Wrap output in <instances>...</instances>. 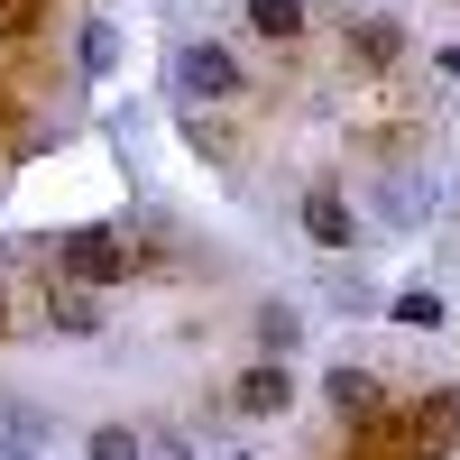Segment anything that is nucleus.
I'll return each instance as SVG.
<instances>
[{
	"label": "nucleus",
	"instance_id": "obj_12",
	"mask_svg": "<svg viewBox=\"0 0 460 460\" xmlns=\"http://www.w3.org/2000/svg\"><path fill=\"white\" fill-rule=\"evenodd\" d=\"M37 28H47V0H0V47H19Z\"/></svg>",
	"mask_w": 460,
	"mask_h": 460
},
{
	"label": "nucleus",
	"instance_id": "obj_16",
	"mask_svg": "<svg viewBox=\"0 0 460 460\" xmlns=\"http://www.w3.org/2000/svg\"><path fill=\"white\" fill-rule=\"evenodd\" d=\"M442 74H460V47H442Z\"/></svg>",
	"mask_w": 460,
	"mask_h": 460
},
{
	"label": "nucleus",
	"instance_id": "obj_13",
	"mask_svg": "<svg viewBox=\"0 0 460 460\" xmlns=\"http://www.w3.org/2000/svg\"><path fill=\"white\" fill-rule=\"evenodd\" d=\"M111 47H120L111 28H84V74H102V65H111Z\"/></svg>",
	"mask_w": 460,
	"mask_h": 460
},
{
	"label": "nucleus",
	"instance_id": "obj_5",
	"mask_svg": "<svg viewBox=\"0 0 460 460\" xmlns=\"http://www.w3.org/2000/svg\"><path fill=\"white\" fill-rule=\"evenodd\" d=\"M304 240L314 249H350L359 240V212L341 203V184H314V194H304Z\"/></svg>",
	"mask_w": 460,
	"mask_h": 460
},
{
	"label": "nucleus",
	"instance_id": "obj_9",
	"mask_svg": "<svg viewBox=\"0 0 460 460\" xmlns=\"http://www.w3.org/2000/svg\"><path fill=\"white\" fill-rule=\"evenodd\" d=\"M350 56H359V65H396V56H405L396 19H359V28H350Z\"/></svg>",
	"mask_w": 460,
	"mask_h": 460
},
{
	"label": "nucleus",
	"instance_id": "obj_17",
	"mask_svg": "<svg viewBox=\"0 0 460 460\" xmlns=\"http://www.w3.org/2000/svg\"><path fill=\"white\" fill-rule=\"evenodd\" d=\"M414 460H451V451H414Z\"/></svg>",
	"mask_w": 460,
	"mask_h": 460
},
{
	"label": "nucleus",
	"instance_id": "obj_8",
	"mask_svg": "<svg viewBox=\"0 0 460 460\" xmlns=\"http://www.w3.org/2000/svg\"><path fill=\"white\" fill-rule=\"evenodd\" d=\"M295 341H304V314H295V304H258V359H286Z\"/></svg>",
	"mask_w": 460,
	"mask_h": 460
},
{
	"label": "nucleus",
	"instance_id": "obj_2",
	"mask_svg": "<svg viewBox=\"0 0 460 460\" xmlns=\"http://www.w3.org/2000/svg\"><path fill=\"white\" fill-rule=\"evenodd\" d=\"M175 93H194V102H240L249 93V74H240V56L230 47H175Z\"/></svg>",
	"mask_w": 460,
	"mask_h": 460
},
{
	"label": "nucleus",
	"instance_id": "obj_7",
	"mask_svg": "<svg viewBox=\"0 0 460 460\" xmlns=\"http://www.w3.org/2000/svg\"><path fill=\"white\" fill-rule=\"evenodd\" d=\"M249 37L258 47H304V0H249Z\"/></svg>",
	"mask_w": 460,
	"mask_h": 460
},
{
	"label": "nucleus",
	"instance_id": "obj_10",
	"mask_svg": "<svg viewBox=\"0 0 460 460\" xmlns=\"http://www.w3.org/2000/svg\"><path fill=\"white\" fill-rule=\"evenodd\" d=\"M387 323H405V332H442V295H433V286H405V295L387 304Z\"/></svg>",
	"mask_w": 460,
	"mask_h": 460
},
{
	"label": "nucleus",
	"instance_id": "obj_4",
	"mask_svg": "<svg viewBox=\"0 0 460 460\" xmlns=\"http://www.w3.org/2000/svg\"><path fill=\"white\" fill-rule=\"evenodd\" d=\"M47 323H56L65 341H93V332H102V286L56 277V286H47Z\"/></svg>",
	"mask_w": 460,
	"mask_h": 460
},
{
	"label": "nucleus",
	"instance_id": "obj_1",
	"mask_svg": "<svg viewBox=\"0 0 460 460\" xmlns=\"http://www.w3.org/2000/svg\"><path fill=\"white\" fill-rule=\"evenodd\" d=\"M56 277H84V286H129L138 258H129V221H74L56 240Z\"/></svg>",
	"mask_w": 460,
	"mask_h": 460
},
{
	"label": "nucleus",
	"instance_id": "obj_11",
	"mask_svg": "<svg viewBox=\"0 0 460 460\" xmlns=\"http://www.w3.org/2000/svg\"><path fill=\"white\" fill-rule=\"evenodd\" d=\"M84 460H147V442H138L129 424H93V442H84Z\"/></svg>",
	"mask_w": 460,
	"mask_h": 460
},
{
	"label": "nucleus",
	"instance_id": "obj_18",
	"mask_svg": "<svg viewBox=\"0 0 460 460\" xmlns=\"http://www.w3.org/2000/svg\"><path fill=\"white\" fill-rule=\"evenodd\" d=\"M230 460H240V451H230Z\"/></svg>",
	"mask_w": 460,
	"mask_h": 460
},
{
	"label": "nucleus",
	"instance_id": "obj_15",
	"mask_svg": "<svg viewBox=\"0 0 460 460\" xmlns=\"http://www.w3.org/2000/svg\"><path fill=\"white\" fill-rule=\"evenodd\" d=\"M0 460H37V451H28V442H0Z\"/></svg>",
	"mask_w": 460,
	"mask_h": 460
},
{
	"label": "nucleus",
	"instance_id": "obj_3",
	"mask_svg": "<svg viewBox=\"0 0 460 460\" xmlns=\"http://www.w3.org/2000/svg\"><path fill=\"white\" fill-rule=\"evenodd\" d=\"M286 405H295L286 359H258V368H240V377H230V414H240V424H277Z\"/></svg>",
	"mask_w": 460,
	"mask_h": 460
},
{
	"label": "nucleus",
	"instance_id": "obj_14",
	"mask_svg": "<svg viewBox=\"0 0 460 460\" xmlns=\"http://www.w3.org/2000/svg\"><path fill=\"white\" fill-rule=\"evenodd\" d=\"M147 460H194V451H184V433H157V442H147Z\"/></svg>",
	"mask_w": 460,
	"mask_h": 460
},
{
	"label": "nucleus",
	"instance_id": "obj_6",
	"mask_svg": "<svg viewBox=\"0 0 460 460\" xmlns=\"http://www.w3.org/2000/svg\"><path fill=\"white\" fill-rule=\"evenodd\" d=\"M323 405L341 414V424H368V414H387V387H377L368 368H332L323 377Z\"/></svg>",
	"mask_w": 460,
	"mask_h": 460
}]
</instances>
